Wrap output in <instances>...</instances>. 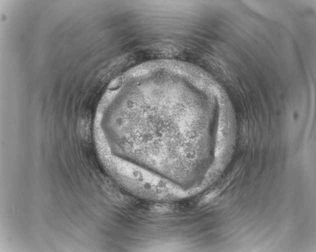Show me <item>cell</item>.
<instances>
[{"mask_svg": "<svg viewBox=\"0 0 316 252\" xmlns=\"http://www.w3.org/2000/svg\"><path fill=\"white\" fill-rule=\"evenodd\" d=\"M119 184L138 196L154 200H170L180 196V190L175 185L142 172L116 159L105 156Z\"/></svg>", "mask_w": 316, "mask_h": 252, "instance_id": "1", "label": "cell"}]
</instances>
